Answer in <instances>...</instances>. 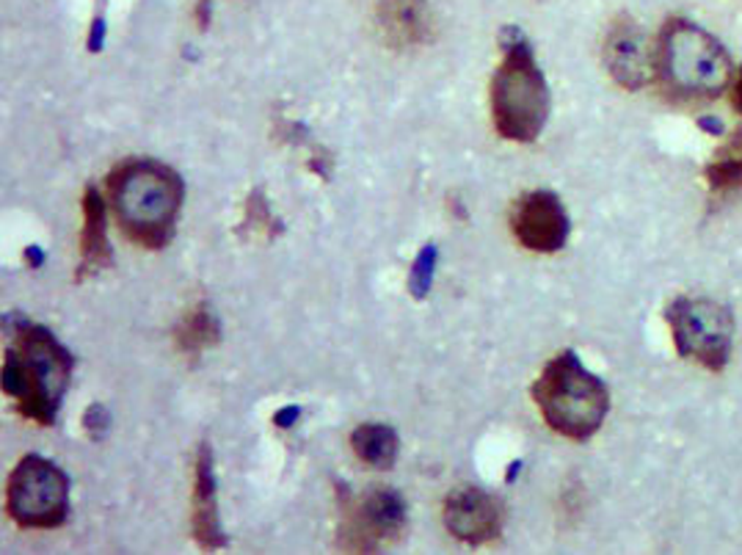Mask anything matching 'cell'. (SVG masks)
<instances>
[{
    "label": "cell",
    "mask_w": 742,
    "mask_h": 555,
    "mask_svg": "<svg viewBox=\"0 0 742 555\" xmlns=\"http://www.w3.org/2000/svg\"><path fill=\"white\" fill-rule=\"evenodd\" d=\"M119 229L144 249L172 244L186 202V182L168 164L155 158H128L110 169L105 180Z\"/></svg>",
    "instance_id": "6da1fadb"
},
{
    "label": "cell",
    "mask_w": 742,
    "mask_h": 555,
    "mask_svg": "<svg viewBox=\"0 0 742 555\" xmlns=\"http://www.w3.org/2000/svg\"><path fill=\"white\" fill-rule=\"evenodd\" d=\"M12 349L3 354V392L17 403L25 421L52 426L70 390L75 357L47 327L17 321Z\"/></svg>",
    "instance_id": "7a4b0ae2"
},
{
    "label": "cell",
    "mask_w": 742,
    "mask_h": 555,
    "mask_svg": "<svg viewBox=\"0 0 742 555\" xmlns=\"http://www.w3.org/2000/svg\"><path fill=\"white\" fill-rule=\"evenodd\" d=\"M552 97L533 47L519 28L503 31V61L492 75V119L503 139L530 144L550 119Z\"/></svg>",
    "instance_id": "3957f363"
},
{
    "label": "cell",
    "mask_w": 742,
    "mask_h": 555,
    "mask_svg": "<svg viewBox=\"0 0 742 555\" xmlns=\"http://www.w3.org/2000/svg\"><path fill=\"white\" fill-rule=\"evenodd\" d=\"M533 401L552 432L577 442L593 437L610 410L608 385L580 363L575 351H561L546 363L533 385Z\"/></svg>",
    "instance_id": "277c9868"
},
{
    "label": "cell",
    "mask_w": 742,
    "mask_h": 555,
    "mask_svg": "<svg viewBox=\"0 0 742 555\" xmlns=\"http://www.w3.org/2000/svg\"><path fill=\"white\" fill-rule=\"evenodd\" d=\"M657 78L679 99H712L729 86L726 47L687 20H668L657 39Z\"/></svg>",
    "instance_id": "5b68a950"
},
{
    "label": "cell",
    "mask_w": 742,
    "mask_h": 555,
    "mask_svg": "<svg viewBox=\"0 0 742 555\" xmlns=\"http://www.w3.org/2000/svg\"><path fill=\"white\" fill-rule=\"evenodd\" d=\"M70 475L45 457H23L7 481V515L20 528L50 531L70 517Z\"/></svg>",
    "instance_id": "8992f818"
},
{
    "label": "cell",
    "mask_w": 742,
    "mask_h": 555,
    "mask_svg": "<svg viewBox=\"0 0 742 555\" xmlns=\"http://www.w3.org/2000/svg\"><path fill=\"white\" fill-rule=\"evenodd\" d=\"M340 528L337 542L349 553H376L384 544L398 542L407 531V500L392 486H370L362 495H351L337 486Z\"/></svg>",
    "instance_id": "52a82bcc"
},
{
    "label": "cell",
    "mask_w": 742,
    "mask_h": 555,
    "mask_svg": "<svg viewBox=\"0 0 742 555\" xmlns=\"http://www.w3.org/2000/svg\"><path fill=\"white\" fill-rule=\"evenodd\" d=\"M668 327L673 345L684 359L709 370H723L734 343V318L729 307L712 298L679 296L668 305Z\"/></svg>",
    "instance_id": "ba28073f"
},
{
    "label": "cell",
    "mask_w": 742,
    "mask_h": 555,
    "mask_svg": "<svg viewBox=\"0 0 742 555\" xmlns=\"http://www.w3.org/2000/svg\"><path fill=\"white\" fill-rule=\"evenodd\" d=\"M510 229L525 249L555 255L566 246L572 222H568L561 197L555 191L539 188V191H528L517 199V205L510 211Z\"/></svg>",
    "instance_id": "9c48e42d"
},
{
    "label": "cell",
    "mask_w": 742,
    "mask_h": 555,
    "mask_svg": "<svg viewBox=\"0 0 742 555\" xmlns=\"http://www.w3.org/2000/svg\"><path fill=\"white\" fill-rule=\"evenodd\" d=\"M604 67L619 86L644 88L657 75V47L633 17H619L604 36Z\"/></svg>",
    "instance_id": "30bf717a"
},
{
    "label": "cell",
    "mask_w": 742,
    "mask_h": 555,
    "mask_svg": "<svg viewBox=\"0 0 742 555\" xmlns=\"http://www.w3.org/2000/svg\"><path fill=\"white\" fill-rule=\"evenodd\" d=\"M445 528L464 544L497 542L503 533V515L488 492L481 486H459L445 497Z\"/></svg>",
    "instance_id": "8fae6325"
},
{
    "label": "cell",
    "mask_w": 742,
    "mask_h": 555,
    "mask_svg": "<svg viewBox=\"0 0 742 555\" xmlns=\"http://www.w3.org/2000/svg\"><path fill=\"white\" fill-rule=\"evenodd\" d=\"M191 533L202 550H221L226 544L219 520V497H215L213 453L202 442L193 459V495H191Z\"/></svg>",
    "instance_id": "7c38bea8"
},
{
    "label": "cell",
    "mask_w": 742,
    "mask_h": 555,
    "mask_svg": "<svg viewBox=\"0 0 742 555\" xmlns=\"http://www.w3.org/2000/svg\"><path fill=\"white\" fill-rule=\"evenodd\" d=\"M378 31L392 50L428 45L434 36V12L428 0H378Z\"/></svg>",
    "instance_id": "4fadbf2b"
},
{
    "label": "cell",
    "mask_w": 742,
    "mask_h": 555,
    "mask_svg": "<svg viewBox=\"0 0 742 555\" xmlns=\"http://www.w3.org/2000/svg\"><path fill=\"white\" fill-rule=\"evenodd\" d=\"M114 265V251L108 244V216L105 197L94 186L83 191V229H81V263L75 280L99 274Z\"/></svg>",
    "instance_id": "5bb4252c"
},
{
    "label": "cell",
    "mask_w": 742,
    "mask_h": 555,
    "mask_svg": "<svg viewBox=\"0 0 742 555\" xmlns=\"http://www.w3.org/2000/svg\"><path fill=\"white\" fill-rule=\"evenodd\" d=\"M221 340V323L215 318V312L210 310V305L197 302L186 316L180 318L175 329V345L182 357L199 359L208 349H213Z\"/></svg>",
    "instance_id": "9a60e30c"
},
{
    "label": "cell",
    "mask_w": 742,
    "mask_h": 555,
    "mask_svg": "<svg viewBox=\"0 0 742 555\" xmlns=\"http://www.w3.org/2000/svg\"><path fill=\"white\" fill-rule=\"evenodd\" d=\"M351 448H354L356 459L376 470H389L398 462L401 453V439L392 426L384 423H362L356 432L351 434Z\"/></svg>",
    "instance_id": "2e32d148"
},
{
    "label": "cell",
    "mask_w": 742,
    "mask_h": 555,
    "mask_svg": "<svg viewBox=\"0 0 742 555\" xmlns=\"http://www.w3.org/2000/svg\"><path fill=\"white\" fill-rule=\"evenodd\" d=\"M707 182L712 193L742 191V130H734L709 161Z\"/></svg>",
    "instance_id": "e0dca14e"
},
{
    "label": "cell",
    "mask_w": 742,
    "mask_h": 555,
    "mask_svg": "<svg viewBox=\"0 0 742 555\" xmlns=\"http://www.w3.org/2000/svg\"><path fill=\"white\" fill-rule=\"evenodd\" d=\"M244 227H251L255 233H262L266 238H271L276 233L279 224L273 222V213L268 208V199L262 191H255L249 197V205H246V224Z\"/></svg>",
    "instance_id": "ac0fdd59"
},
{
    "label": "cell",
    "mask_w": 742,
    "mask_h": 555,
    "mask_svg": "<svg viewBox=\"0 0 742 555\" xmlns=\"http://www.w3.org/2000/svg\"><path fill=\"white\" fill-rule=\"evenodd\" d=\"M434 263H436V249H434V246H425V249L420 251L417 263H414L412 280H409V287H412V293L417 298H423L425 293L431 291V276H434Z\"/></svg>",
    "instance_id": "d6986e66"
},
{
    "label": "cell",
    "mask_w": 742,
    "mask_h": 555,
    "mask_svg": "<svg viewBox=\"0 0 742 555\" xmlns=\"http://www.w3.org/2000/svg\"><path fill=\"white\" fill-rule=\"evenodd\" d=\"M86 428L92 437H99V434L108 428V412H105L103 406H97V403H94L92 410L86 412Z\"/></svg>",
    "instance_id": "ffe728a7"
},
{
    "label": "cell",
    "mask_w": 742,
    "mask_h": 555,
    "mask_svg": "<svg viewBox=\"0 0 742 555\" xmlns=\"http://www.w3.org/2000/svg\"><path fill=\"white\" fill-rule=\"evenodd\" d=\"M731 106H734V111L742 117V67L737 70L734 86H731Z\"/></svg>",
    "instance_id": "44dd1931"
},
{
    "label": "cell",
    "mask_w": 742,
    "mask_h": 555,
    "mask_svg": "<svg viewBox=\"0 0 742 555\" xmlns=\"http://www.w3.org/2000/svg\"><path fill=\"white\" fill-rule=\"evenodd\" d=\"M197 23H199V28H208V23H210V0H199Z\"/></svg>",
    "instance_id": "7402d4cb"
},
{
    "label": "cell",
    "mask_w": 742,
    "mask_h": 555,
    "mask_svg": "<svg viewBox=\"0 0 742 555\" xmlns=\"http://www.w3.org/2000/svg\"><path fill=\"white\" fill-rule=\"evenodd\" d=\"M296 415H298V410H296V406H291V410L282 412V415L276 417V423H279V426H287V423H291Z\"/></svg>",
    "instance_id": "603a6c76"
}]
</instances>
